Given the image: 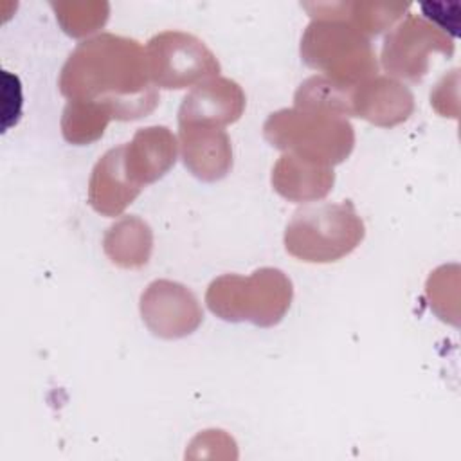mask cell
Masks as SVG:
<instances>
[{
    "instance_id": "11",
    "label": "cell",
    "mask_w": 461,
    "mask_h": 461,
    "mask_svg": "<svg viewBox=\"0 0 461 461\" xmlns=\"http://www.w3.org/2000/svg\"><path fill=\"white\" fill-rule=\"evenodd\" d=\"M178 142L166 126H148L135 131L124 144V169L133 184L144 187L162 178L176 162Z\"/></svg>"
},
{
    "instance_id": "13",
    "label": "cell",
    "mask_w": 461,
    "mask_h": 461,
    "mask_svg": "<svg viewBox=\"0 0 461 461\" xmlns=\"http://www.w3.org/2000/svg\"><path fill=\"white\" fill-rule=\"evenodd\" d=\"M142 191L124 169V144L108 149L88 180V203L103 216H119Z\"/></svg>"
},
{
    "instance_id": "2",
    "label": "cell",
    "mask_w": 461,
    "mask_h": 461,
    "mask_svg": "<svg viewBox=\"0 0 461 461\" xmlns=\"http://www.w3.org/2000/svg\"><path fill=\"white\" fill-rule=\"evenodd\" d=\"M263 135L285 153L331 167L344 162L355 146V131L346 117L315 108L294 106L270 113Z\"/></svg>"
},
{
    "instance_id": "4",
    "label": "cell",
    "mask_w": 461,
    "mask_h": 461,
    "mask_svg": "<svg viewBox=\"0 0 461 461\" xmlns=\"http://www.w3.org/2000/svg\"><path fill=\"white\" fill-rule=\"evenodd\" d=\"M364 234V221L349 200L312 205L294 212L285 230V249L306 263H333L351 254Z\"/></svg>"
},
{
    "instance_id": "6",
    "label": "cell",
    "mask_w": 461,
    "mask_h": 461,
    "mask_svg": "<svg viewBox=\"0 0 461 461\" xmlns=\"http://www.w3.org/2000/svg\"><path fill=\"white\" fill-rule=\"evenodd\" d=\"M151 83L158 88L178 90L216 77L220 61L196 36L182 31L155 34L146 45Z\"/></svg>"
},
{
    "instance_id": "12",
    "label": "cell",
    "mask_w": 461,
    "mask_h": 461,
    "mask_svg": "<svg viewBox=\"0 0 461 461\" xmlns=\"http://www.w3.org/2000/svg\"><path fill=\"white\" fill-rule=\"evenodd\" d=\"M182 160L203 182L223 178L232 167V146L225 130L216 126H180Z\"/></svg>"
},
{
    "instance_id": "19",
    "label": "cell",
    "mask_w": 461,
    "mask_h": 461,
    "mask_svg": "<svg viewBox=\"0 0 461 461\" xmlns=\"http://www.w3.org/2000/svg\"><path fill=\"white\" fill-rule=\"evenodd\" d=\"M56 18L68 36H86L108 20L110 5L106 2H50Z\"/></svg>"
},
{
    "instance_id": "10",
    "label": "cell",
    "mask_w": 461,
    "mask_h": 461,
    "mask_svg": "<svg viewBox=\"0 0 461 461\" xmlns=\"http://www.w3.org/2000/svg\"><path fill=\"white\" fill-rule=\"evenodd\" d=\"M414 110L412 92L394 77L375 76L351 88V115L376 126H396Z\"/></svg>"
},
{
    "instance_id": "8",
    "label": "cell",
    "mask_w": 461,
    "mask_h": 461,
    "mask_svg": "<svg viewBox=\"0 0 461 461\" xmlns=\"http://www.w3.org/2000/svg\"><path fill=\"white\" fill-rule=\"evenodd\" d=\"M140 315L149 331L162 339H180L193 333L202 319L194 294L169 279H157L140 295Z\"/></svg>"
},
{
    "instance_id": "1",
    "label": "cell",
    "mask_w": 461,
    "mask_h": 461,
    "mask_svg": "<svg viewBox=\"0 0 461 461\" xmlns=\"http://www.w3.org/2000/svg\"><path fill=\"white\" fill-rule=\"evenodd\" d=\"M58 86L68 101L97 104L119 121L146 117L158 104L146 49L112 32L77 43L61 67Z\"/></svg>"
},
{
    "instance_id": "18",
    "label": "cell",
    "mask_w": 461,
    "mask_h": 461,
    "mask_svg": "<svg viewBox=\"0 0 461 461\" xmlns=\"http://www.w3.org/2000/svg\"><path fill=\"white\" fill-rule=\"evenodd\" d=\"M112 115L92 103L68 101L61 115V133L70 144H90L104 133Z\"/></svg>"
},
{
    "instance_id": "16",
    "label": "cell",
    "mask_w": 461,
    "mask_h": 461,
    "mask_svg": "<svg viewBox=\"0 0 461 461\" xmlns=\"http://www.w3.org/2000/svg\"><path fill=\"white\" fill-rule=\"evenodd\" d=\"M103 249L112 263L122 268H139L151 256V229L137 216H124L108 227L103 238Z\"/></svg>"
},
{
    "instance_id": "17",
    "label": "cell",
    "mask_w": 461,
    "mask_h": 461,
    "mask_svg": "<svg viewBox=\"0 0 461 461\" xmlns=\"http://www.w3.org/2000/svg\"><path fill=\"white\" fill-rule=\"evenodd\" d=\"M294 106L331 112L342 117L351 115V88L340 86L326 76H312L304 79L294 95Z\"/></svg>"
},
{
    "instance_id": "14",
    "label": "cell",
    "mask_w": 461,
    "mask_h": 461,
    "mask_svg": "<svg viewBox=\"0 0 461 461\" xmlns=\"http://www.w3.org/2000/svg\"><path fill=\"white\" fill-rule=\"evenodd\" d=\"M335 182L331 166L294 153L279 157L272 169V187L288 202L303 203L324 198Z\"/></svg>"
},
{
    "instance_id": "3",
    "label": "cell",
    "mask_w": 461,
    "mask_h": 461,
    "mask_svg": "<svg viewBox=\"0 0 461 461\" xmlns=\"http://www.w3.org/2000/svg\"><path fill=\"white\" fill-rule=\"evenodd\" d=\"M294 297L288 276L272 267H263L250 276L225 274L216 277L207 292V308L229 322L249 321L270 328L277 324L290 308Z\"/></svg>"
},
{
    "instance_id": "7",
    "label": "cell",
    "mask_w": 461,
    "mask_h": 461,
    "mask_svg": "<svg viewBox=\"0 0 461 461\" xmlns=\"http://www.w3.org/2000/svg\"><path fill=\"white\" fill-rule=\"evenodd\" d=\"M454 54V40L421 16L407 14L384 40L382 65L400 79L420 81L429 70V56Z\"/></svg>"
},
{
    "instance_id": "15",
    "label": "cell",
    "mask_w": 461,
    "mask_h": 461,
    "mask_svg": "<svg viewBox=\"0 0 461 461\" xmlns=\"http://www.w3.org/2000/svg\"><path fill=\"white\" fill-rule=\"evenodd\" d=\"M312 20H339L355 27L364 36L382 32L393 25L407 9L409 4L385 2H304Z\"/></svg>"
},
{
    "instance_id": "20",
    "label": "cell",
    "mask_w": 461,
    "mask_h": 461,
    "mask_svg": "<svg viewBox=\"0 0 461 461\" xmlns=\"http://www.w3.org/2000/svg\"><path fill=\"white\" fill-rule=\"evenodd\" d=\"M420 9L427 22L436 25L448 38L459 34V2H425Z\"/></svg>"
},
{
    "instance_id": "5",
    "label": "cell",
    "mask_w": 461,
    "mask_h": 461,
    "mask_svg": "<svg viewBox=\"0 0 461 461\" xmlns=\"http://www.w3.org/2000/svg\"><path fill=\"white\" fill-rule=\"evenodd\" d=\"M303 61L340 86L353 88L378 72L371 41L346 22L312 20L301 38Z\"/></svg>"
},
{
    "instance_id": "9",
    "label": "cell",
    "mask_w": 461,
    "mask_h": 461,
    "mask_svg": "<svg viewBox=\"0 0 461 461\" xmlns=\"http://www.w3.org/2000/svg\"><path fill=\"white\" fill-rule=\"evenodd\" d=\"M245 110L241 86L229 77H211L196 85L178 108V126H216L236 122Z\"/></svg>"
}]
</instances>
